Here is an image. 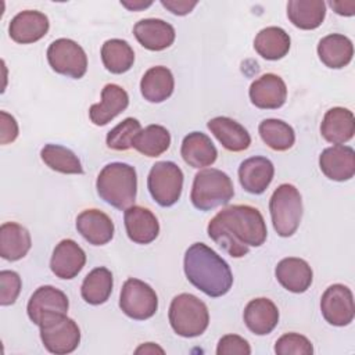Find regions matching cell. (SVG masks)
Instances as JSON below:
<instances>
[{"label": "cell", "instance_id": "6da1fadb", "mask_svg": "<svg viewBox=\"0 0 355 355\" xmlns=\"http://www.w3.org/2000/svg\"><path fill=\"white\" fill-rule=\"evenodd\" d=\"M208 236L230 257L241 258L250 247H259L268 236L262 214L251 205H229L208 223Z\"/></svg>", "mask_w": 355, "mask_h": 355}, {"label": "cell", "instance_id": "7a4b0ae2", "mask_svg": "<svg viewBox=\"0 0 355 355\" xmlns=\"http://www.w3.org/2000/svg\"><path fill=\"white\" fill-rule=\"evenodd\" d=\"M183 268L187 280L208 297H222L232 288L230 266L204 243H194L186 250Z\"/></svg>", "mask_w": 355, "mask_h": 355}, {"label": "cell", "instance_id": "3957f363", "mask_svg": "<svg viewBox=\"0 0 355 355\" xmlns=\"http://www.w3.org/2000/svg\"><path fill=\"white\" fill-rule=\"evenodd\" d=\"M96 189L101 200L116 209L125 211L136 200V169L125 162L107 164L97 176Z\"/></svg>", "mask_w": 355, "mask_h": 355}, {"label": "cell", "instance_id": "277c9868", "mask_svg": "<svg viewBox=\"0 0 355 355\" xmlns=\"http://www.w3.org/2000/svg\"><path fill=\"white\" fill-rule=\"evenodd\" d=\"M234 196L233 182L220 169L209 168L196 173L190 200L200 211H209L219 205H226Z\"/></svg>", "mask_w": 355, "mask_h": 355}, {"label": "cell", "instance_id": "5b68a950", "mask_svg": "<svg viewBox=\"0 0 355 355\" xmlns=\"http://www.w3.org/2000/svg\"><path fill=\"white\" fill-rule=\"evenodd\" d=\"M168 318L173 331L186 338L201 336L209 324L207 305L198 297L189 293L173 297Z\"/></svg>", "mask_w": 355, "mask_h": 355}, {"label": "cell", "instance_id": "8992f818", "mask_svg": "<svg viewBox=\"0 0 355 355\" xmlns=\"http://www.w3.org/2000/svg\"><path fill=\"white\" fill-rule=\"evenodd\" d=\"M273 229L282 237L293 236L302 218V200L298 189L290 183L280 184L269 200Z\"/></svg>", "mask_w": 355, "mask_h": 355}, {"label": "cell", "instance_id": "52a82bcc", "mask_svg": "<svg viewBox=\"0 0 355 355\" xmlns=\"http://www.w3.org/2000/svg\"><path fill=\"white\" fill-rule=\"evenodd\" d=\"M39 327L42 343L51 354H71L80 343V330L76 322L68 318L65 313L46 316Z\"/></svg>", "mask_w": 355, "mask_h": 355}, {"label": "cell", "instance_id": "ba28073f", "mask_svg": "<svg viewBox=\"0 0 355 355\" xmlns=\"http://www.w3.org/2000/svg\"><path fill=\"white\" fill-rule=\"evenodd\" d=\"M147 187L158 205L172 207L182 194L183 172L172 161L155 162L150 169Z\"/></svg>", "mask_w": 355, "mask_h": 355}, {"label": "cell", "instance_id": "9c48e42d", "mask_svg": "<svg viewBox=\"0 0 355 355\" xmlns=\"http://www.w3.org/2000/svg\"><path fill=\"white\" fill-rule=\"evenodd\" d=\"M119 308L126 316L135 320H146L155 315L158 309V297L150 284L130 277L122 286Z\"/></svg>", "mask_w": 355, "mask_h": 355}, {"label": "cell", "instance_id": "30bf717a", "mask_svg": "<svg viewBox=\"0 0 355 355\" xmlns=\"http://www.w3.org/2000/svg\"><path fill=\"white\" fill-rule=\"evenodd\" d=\"M47 61L60 75L80 79L87 71V55L80 44L71 39H57L47 49Z\"/></svg>", "mask_w": 355, "mask_h": 355}, {"label": "cell", "instance_id": "8fae6325", "mask_svg": "<svg viewBox=\"0 0 355 355\" xmlns=\"http://www.w3.org/2000/svg\"><path fill=\"white\" fill-rule=\"evenodd\" d=\"M324 320L333 326H347L354 320L355 306L352 291L344 284H331L320 298Z\"/></svg>", "mask_w": 355, "mask_h": 355}, {"label": "cell", "instance_id": "7c38bea8", "mask_svg": "<svg viewBox=\"0 0 355 355\" xmlns=\"http://www.w3.org/2000/svg\"><path fill=\"white\" fill-rule=\"evenodd\" d=\"M69 301L64 291L53 286H42L35 290L28 301V316L35 324H40L49 315L68 312Z\"/></svg>", "mask_w": 355, "mask_h": 355}, {"label": "cell", "instance_id": "4fadbf2b", "mask_svg": "<svg viewBox=\"0 0 355 355\" xmlns=\"http://www.w3.org/2000/svg\"><path fill=\"white\" fill-rule=\"evenodd\" d=\"M319 168L331 180H349L355 175L354 148L344 144H334L324 148L319 157Z\"/></svg>", "mask_w": 355, "mask_h": 355}, {"label": "cell", "instance_id": "5bb4252c", "mask_svg": "<svg viewBox=\"0 0 355 355\" xmlns=\"http://www.w3.org/2000/svg\"><path fill=\"white\" fill-rule=\"evenodd\" d=\"M248 94L255 107L262 110H277L287 100V87L279 75L265 73L251 83Z\"/></svg>", "mask_w": 355, "mask_h": 355}, {"label": "cell", "instance_id": "9a60e30c", "mask_svg": "<svg viewBox=\"0 0 355 355\" xmlns=\"http://www.w3.org/2000/svg\"><path fill=\"white\" fill-rule=\"evenodd\" d=\"M86 263V254L82 247L71 240H61L51 255L50 269L60 279H73L83 269Z\"/></svg>", "mask_w": 355, "mask_h": 355}, {"label": "cell", "instance_id": "2e32d148", "mask_svg": "<svg viewBox=\"0 0 355 355\" xmlns=\"http://www.w3.org/2000/svg\"><path fill=\"white\" fill-rule=\"evenodd\" d=\"M50 28L47 15L36 10L18 12L8 25L10 37L19 44H29L40 40Z\"/></svg>", "mask_w": 355, "mask_h": 355}, {"label": "cell", "instance_id": "e0dca14e", "mask_svg": "<svg viewBox=\"0 0 355 355\" xmlns=\"http://www.w3.org/2000/svg\"><path fill=\"white\" fill-rule=\"evenodd\" d=\"M275 166L266 157H251L239 166L241 187L251 194H262L273 180Z\"/></svg>", "mask_w": 355, "mask_h": 355}, {"label": "cell", "instance_id": "ac0fdd59", "mask_svg": "<svg viewBox=\"0 0 355 355\" xmlns=\"http://www.w3.org/2000/svg\"><path fill=\"white\" fill-rule=\"evenodd\" d=\"M123 222L128 237L137 244H150L159 233L157 216L150 209L140 205L126 208Z\"/></svg>", "mask_w": 355, "mask_h": 355}, {"label": "cell", "instance_id": "d6986e66", "mask_svg": "<svg viewBox=\"0 0 355 355\" xmlns=\"http://www.w3.org/2000/svg\"><path fill=\"white\" fill-rule=\"evenodd\" d=\"M133 35L147 50L161 51L175 42V29L171 24L158 18H144L133 26Z\"/></svg>", "mask_w": 355, "mask_h": 355}, {"label": "cell", "instance_id": "ffe728a7", "mask_svg": "<svg viewBox=\"0 0 355 355\" xmlns=\"http://www.w3.org/2000/svg\"><path fill=\"white\" fill-rule=\"evenodd\" d=\"M129 105V96L125 89L115 83H108L101 90V100L89 110L90 121L97 126H104Z\"/></svg>", "mask_w": 355, "mask_h": 355}, {"label": "cell", "instance_id": "44dd1931", "mask_svg": "<svg viewBox=\"0 0 355 355\" xmlns=\"http://www.w3.org/2000/svg\"><path fill=\"white\" fill-rule=\"evenodd\" d=\"M76 230L92 245H104L114 237L111 218L100 209H85L76 216Z\"/></svg>", "mask_w": 355, "mask_h": 355}, {"label": "cell", "instance_id": "7402d4cb", "mask_svg": "<svg viewBox=\"0 0 355 355\" xmlns=\"http://www.w3.org/2000/svg\"><path fill=\"white\" fill-rule=\"evenodd\" d=\"M275 275L277 282L291 293H305L313 279V272L309 263L302 258L288 257L282 259L276 269Z\"/></svg>", "mask_w": 355, "mask_h": 355}, {"label": "cell", "instance_id": "603a6c76", "mask_svg": "<svg viewBox=\"0 0 355 355\" xmlns=\"http://www.w3.org/2000/svg\"><path fill=\"white\" fill-rule=\"evenodd\" d=\"M244 323L257 336L269 334L279 323V309L269 298L251 300L244 308Z\"/></svg>", "mask_w": 355, "mask_h": 355}, {"label": "cell", "instance_id": "cb8c5ba5", "mask_svg": "<svg viewBox=\"0 0 355 355\" xmlns=\"http://www.w3.org/2000/svg\"><path fill=\"white\" fill-rule=\"evenodd\" d=\"M320 133L324 140L333 144H344L354 137L355 118L344 107H333L326 111L320 123Z\"/></svg>", "mask_w": 355, "mask_h": 355}, {"label": "cell", "instance_id": "d4e9b609", "mask_svg": "<svg viewBox=\"0 0 355 355\" xmlns=\"http://www.w3.org/2000/svg\"><path fill=\"white\" fill-rule=\"evenodd\" d=\"M207 126L229 151H244L251 144V136L247 129L229 116H215L208 121Z\"/></svg>", "mask_w": 355, "mask_h": 355}, {"label": "cell", "instance_id": "484cf974", "mask_svg": "<svg viewBox=\"0 0 355 355\" xmlns=\"http://www.w3.org/2000/svg\"><path fill=\"white\" fill-rule=\"evenodd\" d=\"M183 161L193 168H205L218 158V150L211 139L202 132H191L184 136L180 147Z\"/></svg>", "mask_w": 355, "mask_h": 355}, {"label": "cell", "instance_id": "4316f807", "mask_svg": "<svg viewBox=\"0 0 355 355\" xmlns=\"http://www.w3.org/2000/svg\"><path fill=\"white\" fill-rule=\"evenodd\" d=\"M318 55L326 67L340 69L351 62L354 46L347 36L341 33H331L319 40Z\"/></svg>", "mask_w": 355, "mask_h": 355}, {"label": "cell", "instance_id": "83f0119b", "mask_svg": "<svg viewBox=\"0 0 355 355\" xmlns=\"http://www.w3.org/2000/svg\"><path fill=\"white\" fill-rule=\"evenodd\" d=\"M175 89V79L169 68L157 65L146 71L140 80L141 96L150 103H162Z\"/></svg>", "mask_w": 355, "mask_h": 355}, {"label": "cell", "instance_id": "f1b7e54d", "mask_svg": "<svg viewBox=\"0 0 355 355\" xmlns=\"http://www.w3.org/2000/svg\"><path fill=\"white\" fill-rule=\"evenodd\" d=\"M29 232L15 222H4L0 226V255L7 261H18L31 250Z\"/></svg>", "mask_w": 355, "mask_h": 355}, {"label": "cell", "instance_id": "f546056e", "mask_svg": "<svg viewBox=\"0 0 355 355\" xmlns=\"http://www.w3.org/2000/svg\"><path fill=\"white\" fill-rule=\"evenodd\" d=\"M326 15L323 0H290L287 3V17L290 22L305 31L316 29Z\"/></svg>", "mask_w": 355, "mask_h": 355}, {"label": "cell", "instance_id": "4dcf8cb0", "mask_svg": "<svg viewBox=\"0 0 355 355\" xmlns=\"http://www.w3.org/2000/svg\"><path fill=\"white\" fill-rule=\"evenodd\" d=\"M291 46L288 33L279 26L261 29L254 39L255 51L265 60L276 61L283 58Z\"/></svg>", "mask_w": 355, "mask_h": 355}, {"label": "cell", "instance_id": "1f68e13d", "mask_svg": "<svg viewBox=\"0 0 355 355\" xmlns=\"http://www.w3.org/2000/svg\"><path fill=\"white\" fill-rule=\"evenodd\" d=\"M112 273L104 266L96 268L89 272L82 283V298L90 305L104 304L112 293Z\"/></svg>", "mask_w": 355, "mask_h": 355}, {"label": "cell", "instance_id": "d6a6232c", "mask_svg": "<svg viewBox=\"0 0 355 355\" xmlns=\"http://www.w3.org/2000/svg\"><path fill=\"white\" fill-rule=\"evenodd\" d=\"M101 60L111 73H125L135 62V51L126 40L110 39L101 47Z\"/></svg>", "mask_w": 355, "mask_h": 355}, {"label": "cell", "instance_id": "836d02e7", "mask_svg": "<svg viewBox=\"0 0 355 355\" xmlns=\"http://www.w3.org/2000/svg\"><path fill=\"white\" fill-rule=\"evenodd\" d=\"M171 146V133L161 125H148L141 129L135 140L133 148L146 157H159Z\"/></svg>", "mask_w": 355, "mask_h": 355}, {"label": "cell", "instance_id": "e575fe53", "mask_svg": "<svg viewBox=\"0 0 355 355\" xmlns=\"http://www.w3.org/2000/svg\"><path fill=\"white\" fill-rule=\"evenodd\" d=\"M258 132L263 143L275 151H286L291 148L295 141L294 129L282 119H263L258 126Z\"/></svg>", "mask_w": 355, "mask_h": 355}, {"label": "cell", "instance_id": "d590c367", "mask_svg": "<svg viewBox=\"0 0 355 355\" xmlns=\"http://www.w3.org/2000/svg\"><path fill=\"white\" fill-rule=\"evenodd\" d=\"M40 157L43 162L55 172L68 175L83 173V168L78 155L64 146L51 143L46 144L40 151Z\"/></svg>", "mask_w": 355, "mask_h": 355}, {"label": "cell", "instance_id": "8d00e7d4", "mask_svg": "<svg viewBox=\"0 0 355 355\" xmlns=\"http://www.w3.org/2000/svg\"><path fill=\"white\" fill-rule=\"evenodd\" d=\"M141 130V125L136 118H125L107 135V147L116 151H126L133 146L136 135Z\"/></svg>", "mask_w": 355, "mask_h": 355}, {"label": "cell", "instance_id": "74e56055", "mask_svg": "<svg viewBox=\"0 0 355 355\" xmlns=\"http://www.w3.org/2000/svg\"><path fill=\"white\" fill-rule=\"evenodd\" d=\"M275 352L277 355H312L313 347L305 336L298 333H287L277 338Z\"/></svg>", "mask_w": 355, "mask_h": 355}, {"label": "cell", "instance_id": "f35d334b", "mask_svg": "<svg viewBox=\"0 0 355 355\" xmlns=\"http://www.w3.org/2000/svg\"><path fill=\"white\" fill-rule=\"evenodd\" d=\"M22 282L17 272L14 270H1L0 272V304L3 306L12 305L19 293Z\"/></svg>", "mask_w": 355, "mask_h": 355}, {"label": "cell", "instance_id": "ab89813d", "mask_svg": "<svg viewBox=\"0 0 355 355\" xmlns=\"http://www.w3.org/2000/svg\"><path fill=\"white\" fill-rule=\"evenodd\" d=\"M218 355H250L251 347L248 341L237 334L223 336L216 347Z\"/></svg>", "mask_w": 355, "mask_h": 355}, {"label": "cell", "instance_id": "60d3db41", "mask_svg": "<svg viewBox=\"0 0 355 355\" xmlns=\"http://www.w3.org/2000/svg\"><path fill=\"white\" fill-rule=\"evenodd\" d=\"M18 136V123L12 115L0 111V143L8 144Z\"/></svg>", "mask_w": 355, "mask_h": 355}, {"label": "cell", "instance_id": "b9f144b4", "mask_svg": "<svg viewBox=\"0 0 355 355\" xmlns=\"http://www.w3.org/2000/svg\"><path fill=\"white\" fill-rule=\"evenodd\" d=\"M161 4L175 15H186L197 6V1L189 0H161Z\"/></svg>", "mask_w": 355, "mask_h": 355}, {"label": "cell", "instance_id": "7bdbcfd3", "mask_svg": "<svg viewBox=\"0 0 355 355\" xmlns=\"http://www.w3.org/2000/svg\"><path fill=\"white\" fill-rule=\"evenodd\" d=\"M331 8L338 15L351 17L355 14V1L354 0H345V1H330Z\"/></svg>", "mask_w": 355, "mask_h": 355}, {"label": "cell", "instance_id": "ee69618b", "mask_svg": "<svg viewBox=\"0 0 355 355\" xmlns=\"http://www.w3.org/2000/svg\"><path fill=\"white\" fill-rule=\"evenodd\" d=\"M121 4L132 11H139L143 8H147L153 4V1H141V0H135V1H121Z\"/></svg>", "mask_w": 355, "mask_h": 355}, {"label": "cell", "instance_id": "f6af8a7d", "mask_svg": "<svg viewBox=\"0 0 355 355\" xmlns=\"http://www.w3.org/2000/svg\"><path fill=\"white\" fill-rule=\"evenodd\" d=\"M135 352L136 354H155V352L164 354V349L159 348L158 345H155L154 343H146V344L140 345Z\"/></svg>", "mask_w": 355, "mask_h": 355}]
</instances>
